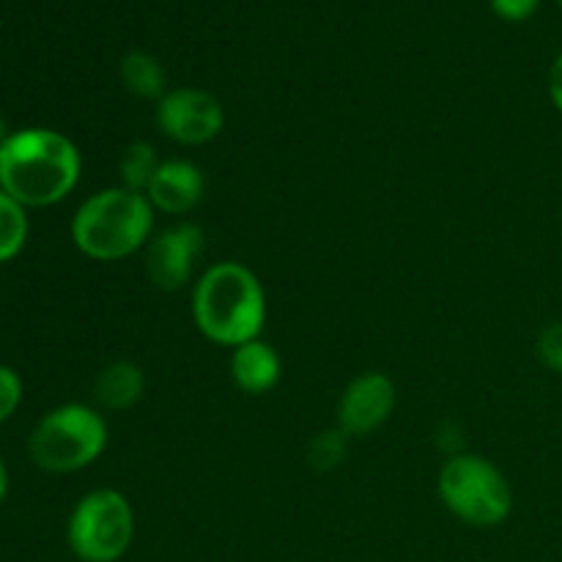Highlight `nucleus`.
Returning <instances> with one entry per match:
<instances>
[{"mask_svg":"<svg viewBox=\"0 0 562 562\" xmlns=\"http://www.w3.org/2000/svg\"><path fill=\"white\" fill-rule=\"evenodd\" d=\"M80 151L53 130H25L0 143V190L22 206H53L75 190Z\"/></svg>","mask_w":562,"mask_h":562,"instance_id":"obj_1","label":"nucleus"},{"mask_svg":"<svg viewBox=\"0 0 562 562\" xmlns=\"http://www.w3.org/2000/svg\"><path fill=\"white\" fill-rule=\"evenodd\" d=\"M198 329L220 346L256 340L267 322V294L256 274L236 261H223L201 274L192 294Z\"/></svg>","mask_w":562,"mask_h":562,"instance_id":"obj_2","label":"nucleus"},{"mask_svg":"<svg viewBox=\"0 0 562 562\" xmlns=\"http://www.w3.org/2000/svg\"><path fill=\"white\" fill-rule=\"evenodd\" d=\"M151 209L143 192L110 187L77 209L71 239L77 250L93 261H121L148 241L154 225Z\"/></svg>","mask_w":562,"mask_h":562,"instance_id":"obj_3","label":"nucleus"},{"mask_svg":"<svg viewBox=\"0 0 562 562\" xmlns=\"http://www.w3.org/2000/svg\"><path fill=\"white\" fill-rule=\"evenodd\" d=\"M439 497L453 516L475 527L503 525L514 508V492L492 461L456 453L439 472Z\"/></svg>","mask_w":562,"mask_h":562,"instance_id":"obj_4","label":"nucleus"},{"mask_svg":"<svg viewBox=\"0 0 562 562\" xmlns=\"http://www.w3.org/2000/svg\"><path fill=\"white\" fill-rule=\"evenodd\" d=\"M108 445V423L97 409L66 404L42 417L31 434V459L47 472H77L93 464Z\"/></svg>","mask_w":562,"mask_h":562,"instance_id":"obj_5","label":"nucleus"},{"mask_svg":"<svg viewBox=\"0 0 562 562\" xmlns=\"http://www.w3.org/2000/svg\"><path fill=\"white\" fill-rule=\"evenodd\" d=\"M69 549L82 562H119L135 538V514L130 499L113 488L86 494L71 510Z\"/></svg>","mask_w":562,"mask_h":562,"instance_id":"obj_6","label":"nucleus"},{"mask_svg":"<svg viewBox=\"0 0 562 562\" xmlns=\"http://www.w3.org/2000/svg\"><path fill=\"white\" fill-rule=\"evenodd\" d=\"M157 124L181 146H203L223 132L225 113L217 97L201 88H176L159 99Z\"/></svg>","mask_w":562,"mask_h":562,"instance_id":"obj_7","label":"nucleus"},{"mask_svg":"<svg viewBox=\"0 0 562 562\" xmlns=\"http://www.w3.org/2000/svg\"><path fill=\"white\" fill-rule=\"evenodd\" d=\"M203 252V231L198 225H176L162 231L148 245L146 272L151 283L162 291H179L190 283L195 261Z\"/></svg>","mask_w":562,"mask_h":562,"instance_id":"obj_8","label":"nucleus"},{"mask_svg":"<svg viewBox=\"0 0 562 562\" xmlns=\"http://www.w3.org/2000/svg\"><path fill=\"white\" fill-rule=\"evenodd\" d=\"M395 409V384L384 373H362L344 390L338 404V428L346 437L376 431Z\"/></svg>","mask_w":562,"mask_h":562,"instance_id":"obj_9","label":"nucleus"},{"mask_svg":"<svg viewBox=\"0 0 562 562\" xmlns=\"http://www.w3.org/2000/svg\"><path fill=\"white\" fill-rule=\"evenodd\" d=\"M203 173L187 159H170L159 165L148 184L146 198L154 209L165 214H187L203 198Z\"/></svg>","mask_w":562,"mask_h":562,"instance_id":"obj_10","label":"nucleus"},{"mask_svg":"<svg viewBox=\"0 0 562 562\" xmlns=\"http://www.w3.org/2000/svg\"><path fill=\"white\" fill-rule=\"evenodd\" d=\"M280 357L263 340H247V344L236 346L234 357H231V376H234L236 387L247 395H263L280 382Z\"/></svg>","mask_w":562,"mask_h":562,"instance_id":"obj_11","label":"nucleus"},{"mask_svg":"<svg viewBox=\"0 0 562 562\" xmlns=\"http://www.w3.org/2000/svg\"><path fill=\"white\" fill-rule=\"evenodd\" d=\"M143 390H146V376L140 368L130 360H119L97 376L93 398L102 409L124 412L143 398Z\"/></svg>","mask_w":562,"mask_h":562,"instance_id":"obj_12","label":"nucleus"},{"mask_svg":"<svg viewBox=\"0 0 562 562\" xmlns=\"http://www.w3.org/2000/svg\"><path fill=\"white\" fill-rule=\"evenodd\" d=\"M121 82L126 91H132L140 99H162L165 97V69L154 55L135 53L124 55L121 60Z\"/></svg>","mask_w":562,"mask_h":562,"instance_id":"obj_13","label":"nucleus"},{"mask_svg":"<svg viewBox=\"0 0 562 562\" xmlns=\"http://www.w3.org/2000/svg\"><path fill=\"white\" fill-rule=\"evenodd\" d=\"M159 159H157V151H154L148 143L143 140H135L130 143V146L124 148V154H121V162H119V173H121V181H124L126 190H135V192H143L146 195L148 184H151L154 173L159 170Z\"/></svg>","mask_w":562,"mask_h":562,"instance_id":"obj_14","label":"nucleus"},{"mask_svg":"<svg viewBox=\"0 0 562 562\" xmlns=\"http://www.w3.org/2000/svg\"><path fill=\"white\" fill-rule=\"evenodd\" d=\"M27 239L25 206L0 190V263L11 261Z\"/></svg>","mask_w":562,"mask_h":562,"instance_id":"obj_15","label":"nucleus"},{"mask_svg":"<svg viewBox=\"0 0 562 562\" xmlns=\"http://www.w3.org/2000/svg\"><path fill=\"white\" fill-rule=\"evenodd\" d=\"M344 453H346V434L338 428V431H324L313 439L311 448H307V461H311L313 470L327 472V470H335V467L344 461Z\"/></svg>","mask_w":562,"mask_h":562,"instance_id":"obj_16","label":"nucleus"},{"mask_svg":"<svg viewBox=\"0 0 562 562\" xmlns=\"http://www.w3.org/2000/svg\"><path fill=\"white\" fill-rule=\"evenodd\" d=\"M538 357L549 371L562 376V322L549 324L541 335H538Z\"/></svg>","mask_w":562,"mask_h":562,"instance_id":"obj_17","label":"nucleus"},{"mask_svg":"<svg viewBox=\"0 0 562 562\" xmlns=\"http://www.w3.org/2000/svg\"><path fill=\"white\" fill-rule=\"evenodd\" d=\"M22 401V382L11 368L0 366V423L9 420Z\"/></svg>","mask_w":562,"mask_h":562,"instance_id":"obj_18","label":"nucleus"},{"mask_svg":"<svg viewBox=\"0 0 562 562\" xmlns=\"http://www.w3.org/2000/svg\"><path fill=\"white\" fill-rule=\"evenodd\" d=\"M488 3H492L494 14L503 16V20L525 22L536 14L541 0H488Z\"/></svg>","mask_w":562,"mask_h":562,"instance_id":"obj_19","label":"nucleus"},{"mask_svg":"<svg viewBox=\"0 0 562 562\" xmlns=\"http://www.w3.org/2000/svg\"><path fill=\"white\" fill-rule=\"evenodd\" d=\"M549 97H552V104L562 113V53L554 58L552 69H549Z\"/></svg>","mask_w":562,"mask_h":562,"instance_id":"obj_20","label":"nucleus"},{"mask_svg":"<svg viewBox=\"0 0 562 562\" xmlns=\"http://www.w3.org/2000/svg\"><path fill=\"white\" fill-rule=\"evenodd\" d=\"M5 488H9V475H5V464L3 459H0V503H3L5 497Z\"/></svg>","mask_w":562,"mask_h":562,"instance_id":"obj_21","label":"nucleus"},{"mask_svg":"<svg viewBox=\"0 0 562 562\" xmlns=\"http://www.w3.org/2000/svg\"><path fill=\"white\" fill-rule=\"evenodd\" d=\"M5 137H3V121H0V143H3Z\"/></svg>","mask_w":562,"mask_h":562,"instance_id":"obj_22","label":"nucleus"},{"mask_svg":"<svg viewBox=\"0 0 562 562\" xmlns=\"http://www.w3.org/2000/svg\"><path fill=\"white\" fill-rule=\"evenodd\" d=\"M558 3H560V9H562V0H558Z\"/></svg>","mask_w":562,"mask_h":562,"instance_id":"obj_23","label":"nucleus"}]
</instances>
